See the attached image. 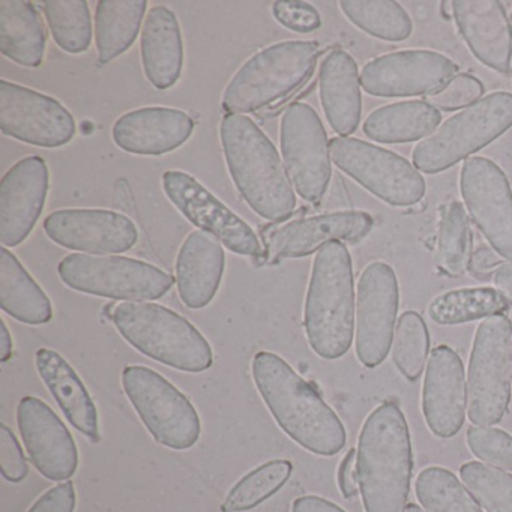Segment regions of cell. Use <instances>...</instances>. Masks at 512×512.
<instances>
[{
	"label": "cell",
	"mask_w": 512,
	"mask_h": 512,
	"mask_svg": "<svg viewBox=\"0 0 512 512\" xmlns=\"http://www.w3.org/2000/svg\"><path fill=\"white\" fill-rule=\"evenodd\" d=\"M254 385L284 434L311 454L332 457L346 445V428L319 392L277 353L257 352Z\"/></svg>",
	"instance_id": "6da1fadb"
},
{
	"label": "cell",
	"mask_w": 512,
	"mask_h": 512,
	"mask_svg": "<svg viewBox=\"0 0 512 512\" xmlns=\"http://www.w3.org/2000/svg\"><path fill=\"white\" fill-rule=\"evenodd\" d=\"M221 146L236 190L263 220L283 221L296 208L295 190L277 148L245 115L227 113L220 125Z\"/></svg>",
	"instance_id": "7a4b0ae2"
},
{
	"label": "cell",
	"mask_w": 512,
	"mask_h": 512,
	"mask_svg": "<svg viewBox=\"0 0 512 512\" xmlns=\"http://www.w3.org/2000/svg\"><path fill=\"white\" fill-rule=\"evenodd\" d=\"M356 452L365 512L406 511L413 470L412 442L397 404H380L368 415Z\"/></svg>",
	"instance_id": "3957f363"
},
{
	"label": "cell",
	"mask_w": 512,
	"mask_h": 512,
	"mask_svg": "<svg viewBox=\"0 0 512 512\" xmlns=\"http://www.w3.org/2000/svg\"><path fill=\"white\" fill-rule=\"evenodd\" d=\"M308 344L320 358L334 361L349 352L355 332L352 257L343 242L317 251L304 305Z\"/></svg>",
	"instance_id": "277c9868"
},
{
	"label": "cell",
	"mask_w": 512,
	"mask_h": 512,
	"mask_svg": "<svg viewBox=\"0 0 512 512\" xmlns=\"http://www.w3.org/2000/svg\"><path fill=\"white\" fill-rule=\"evenodd\" d=\"M112 322L137 352L184 373H203L214 364L211 344L176 311L154 302H122Z\"/></svg>",
	"instance_id": "5b68a950"
},
{
	"label": "cell",
	"mask_w": 512,
	"mask_h": 512,
	"mask_svg": "<svg viewBox=\"0 0 512 512\" xmlns=\"http://www.w3.org/2000/svg\"><path fill=\"white\" fill-rule=\"evenodd\" d=\"M316 41H283L251 56L224 89L223 109L233 115L257 112L302 85L319 59Z\"/></svg>",
	"instance_id": "8992f818"
},
{
	"label": "cell",
	"mask_w": 512,
	"mask_h": 512,
	"mask_svg": "<svg viewBox=\"0 0 512 512\" xmlns=\"http://www.w3.org/2000/svg\"><path fill=\"white\" fill-rule=\"evenodd\" d=\"M512 125V94L493 92L451 116L412 152V163L427 175L445 172L502 136Z\"/></svg>",
	"instance_id": "52a82bcc"
},
{
	"label": "cell",
	"mask_w": 512,
	"mask_h": 512,
	"mask_svg": "<svg viewBox=\"0 0 512 512\" xmlns=\"http://www.w3.org/2000/svg\"><path fill=\"white\" fill-rule=\"evenodd\" d=\"M470 422L491 427L505 416L511 398L512 323L503 314L479 323L467 371Z\"/></svg>",
	"instance_id": "ba28073f"
},
{
	"label": "cell",
	"mask_w": 512,
	"mask_h": 512,
	"mask_svg": "<svg viewBox=\"0 0 512 512\" xmlns=\"http://www.w3.org/2000/svg\"><path fill=\"white\" fill-rule=\"evenodd\" d=\"M122 388L155 442L173 451L199 442L202 422L196 407L166 377L145 365H127Z\"/></svg>",
	"instance_id": "9c48e42d"
},
{
	"label": "cell",
	"mask_w": 512,
	"mask_h": 512,
	"mask_svg": "<svg viewBox=\"0 0 512 512\" xmlns=\"http://www.w3.org/2000/svg\"><path fill=\"white\" fill-rule=\"evenodd\" d=\"M58 274L76 292L125 302L157 301L175 284L169 272L122 256L70 254L59 262Z\"/></svg>",
	"instance_id": "30bf717a"
},
{
	"label": "cell",
	"mask_w": 512,
	"mask_h": 512,
	"mask_svg": "<svg viewBox=\"0 0 512 512\" xmlns=\"http://www.w3.org/2000/svg\"><path fill=\"white\" fill-rule=\"evenodd\" d=\"M335 166L386 205L406 208L425 194L424 178L406 158L352 137L329 140Z\"/></svg>",
	"instance_id": "8fae6325"
},
{
	"label": "cell",
	"mask_w": 512,
	"mask_h": 512,
	"mask_svg": "<svg viewBox=\"0 0 512 512\" xmlns=\"http://www.w3.org/2000/svg\"><path fill=\"white\" fill-rule=\"evenodd\" d=\"M283 164L296 193L319 203L331 181V152L322 121L313 107L295 103L284 110L280 124Z\"/></svg>",
	"instance_id": "7c38bea8"
},
{
	"label": "cell",
	"mask_w": 512,
	"mask_h": 512,
	"mask_svg": "<svg viewBox=\"0 0 512 512\" xmlns=\"http://www.w3.org/2000/svg\"><path fill=\"white\" fill-rule=\"evenodd\" d=\"M163 190L191 224L214 236L232 253L251 259L263 256L262 244L247 221L227 208L190 173L181 170L164 173Z\"/></svg>",
	"instance_id": "4fadbf2b"
},
{
	"label": "cell",
	"mask_w": 512,
	"mask_h": 512,
	"mask_svg": "<svg viewBox=\"0 0 512 512\" xmlns=\"http://www.w3.org/2000/svg\"><path fill=\"white\" fill-rule=\"evenodd\" d=\"M398 281L385 262L365 266L356 295V356L364 367L374 368L388 356L397 322Z\"/></svg>",
	"instance_id": "5bb4252c"
},
{
	"label": "cell",
	"mask_w": 512,
	"mask_h": 512,
	"mask_svg": "<svg viewBox=\"0 0 512 512\" xmlns=\"http://www.w3.org/2000/svg\"><path fill=\"white\" fill-rule=\"evenodd\" d=\"M0 130L19 142L56 149L74 139L77 125L55 98L0 80Z\"/></svg>",
	"instance_id": "9a60e30c"
},
{
	"label": "cell",
	"mask_w": 512,
	"mask_h": 512,
	"mask_svg": "<svg viewBox=\"0 0 512 512\" xmlns=\"http://www.w3.org/2000/svg\"><path fill=\"white\" fill-rule=\"evenodd\" d=\"M460 193L491 248L512 262V190L502 169L488 158H467L461 167Z\"/></svg>",
	"instance_id": "2e32d148"
},
{
	"label": "cell",
	"mask_w": 512,
	"mask_h": 512,
	"mask_svg": "<svg viewBox=\"0 0 512 512\" xmlns=\"http://www.w3.org/2000/svg\"><path fill=\"white\" fill-rule=\"evenodd\" d=\"M457 70V64L442 53L401 50L365 64L361 71V86L373 97H428L445 88Z\"/></svg>",
	"instance_id": "e0dca14e"
},
{
	"label": "cell",
	"mask_w": 512,
	"mask_h": 512,
	"mask_svg": "<svg viewBox=\"0 0 512 512\" xmlns=\"http://www.w3.org/2000/svg\"><path fill=\"white\" fill-rule=\"evenodd\" d=\"M43 226L59 247L91 256L127 253L139 241L133 220L109 209H61L52 212Z\"/></svg>",
	"instance_id": "ac0fdd59"
},
{
	"label": "cell",
	"mask_w": 512,
	"mask_h": 512,
	"mask_svg": "<svg viewBox=\"0 0 512 512\" xmlns=\"http://www.w3.org/2000/svg\"><path fill=\"white\" fill-rule=\"evenodd\" d=\"M17 425L29 460L49 481H68L79 467V449L67 425L38 397L26 395L17 404Z\"/></svg>",
	"instance_id": "d6986e66"
},
{
	"label": "cell",
	"mask_w": 512,
	"mask_h": 512,
	"mask_svg": "<svg viewBox=\"0 0 512 512\" xmlns=\"http://www.w3.org/2000/svg\"><path fill=\"white\" fill-rule=\"evenodd\" d=\"M50 173L40 157L17 161L0 181V244L14 248L26 241L46 205Z\"/></svg>",
	"instance_id": "ffe728a7"
},
{
	"label": "cell",
	"mask_w": 512,
	"mask_h": 512,
	"mask_svg": "<svg viewBox=\"0 0 512 512\" xmlns=\"http://www.w3.org/2000/svg\"><path fill=\"white\" fill-rule=\"evenodd\" d=\"M467 412V380L454 349L439 346L431 352L422 386V413L434 436L454 437Z\"/></svg>",
	"instance_id": "44dd1931"
},
{
	"label": "cell",
	"mask_w": 512,
	"mask_h": 512,
	"mask_svg": "<svg viewBox=\"0 0 512 512\" xmlns=\"http://www.w3.org/2000/svg\"><path fill=\"white\" fill-rule=\"evenodd\" d=\"M373 224V217L364 211L331 212L290 221L268 236V253L272 259H301L331 242L362 241Z\"/></svg>",
	"instance_id": "7402d4cb"
},
{
	"label": "cell",
	"mask_w": 512,
	"mask_h": 512,
	"mask_svg": "<svg viewBox=\"0 0 512 512\" xmlns=\"http://www.w3.org/2000/svg\"><path fill=\"white\" fill-rule=\"evenodd\" d=\"M194 133V121L184 110L143 107L122 115L113 125L119 149L142 157H161L181 148Z\"/></svg>",
	"instance_id": "603a6c76"
},
{
	"label": "cell",
	"mask_w": 512,
	"mask_h": 512,
	"mask_svg": "<svg viewBox=\"0 0 512 512\" xmlns=\"http://www.w3.org/2000/svg\"><path fill=\"white\" fill-rule=\"evenodd\" d=\"M452 16L472 55L491 70L508 73L512 31L503 5L497 0H455Z\"/></svg>",
	"instance_id": "cb8c5ba5"
},
{
	"label": "cell",
	"mask_w": 512,
	"mask_h": 512,
	"mask_svg": "<svg viewBox=\"0 0 512 512\" xmlns=\"http://www.w3.org/2000/svg\"><path fill=\"white\" fill-rule=\"evenodd\" d=\"M226 268L223 244L209 233L194 230L176 257V284L185 307L202 310L220 290Z\"/></svg>",
	"instance_id": "d4e9b609"
},
{
	"label": "cell",
	"mask_w": 512,
	"mask_h": 512,
	"mask_svg": "<svg viewBox=\"0 0 512 512\" xmlns=\"http://www.w3.org/2000/svg\"><path fill=\"white\" fill-rule=\"evenodd\" d=\"M35 367L67 421L91 442H100L97 404L73 365L56 350L41 347L35 355Z\"/></svg>",
	"instance_id": "484cf974"
},
{
	"label": "cell",
	"mask_w": 512,
	"mask_h": 512,
	"mask_svg": "<svg viewBox=\"0 0 512 512\" xmlns=\"http://www.w3.org/2000/svg\"><path fill=\"white\" fill-rule=\"evenodd\" d=\"M319 95L326 121L340 137L355 133L361 121V77L349 53L332 50L319 71Z\"/></svg>",
	"instance_id": "4316f807"
},
{
	"label": "cell",
	"mask_w": 512,
	"mask_h": 512,
	"mask_svg": "<svg viewBox=\"0 0 512 512\" xmlns=\"http://www.w3.org/2000/svg\"><path fill=\"white\" fill-rule=\"evenodd\" d=\"M143 73L160 91L173 88L184 70V40L176 14L164 5L149 11L140 37Z\"/></svg>",
	"instance_id": "83f0119b"
},
{
	"label": "cell",
	"mask_w": 512,
	"mask_h": 512,
	"mask_svg": "<svg viewBox=\"0 0 512 512\" xmlns=\"http://www.w3.org/2000/svg\"><path fill=\"white\" fill-rule=\"evenodd\" d=\"M47 34L28 0H0V52L22 67L38 68L46 56Z\"/></svg>",
	"instance_id": "f1b7e54d"
},
{
	"label": "cell",
	"mask_w": 512,
	"mask_h": 512,
	"mask_svg": "<svg viewBox=\"0 0 512 512\" xmlns=\"http://www.w3.org/2000/svg\"><path fill=\"white\" fill-rule=\"evenodd\" d=\"M0 307L25 325H46L53 319L49 296L7 247L0 250Z\"/></svg>",
	"instance_id": "f546056e"
},
{
	"label": "cell",
	"mask_w": 512,
	"mask_h": 512,
	"mask_svg": "<svg viewBox=\"0 0 512 512\" xmlns=\"http://www.w3.org/2000/svg\"><path fill=\"white\" fill-rule=\"evenodd\" d=\"M442 116L427 101H401L380 107L367 116L364 134L379 143H409L430 136Z\"/></svg>",
	"instance_id": "4dcf8cb0"
},
{
	"label": "cell",
	"mask_w": 512,
	"mask_h": 512,
	"mask_svg": "<svg viewBox=\"0 0 512 512\" xmlns=\"http://www.w3.org/2000/svg\"><path fill=\"white\" fill-rule=\"evenodd\" d=\"M146 0H100L95 11L98 61L109 64L131 49L145 19Z\"/></svg>",
	"instance_id": "1f68e13d"
},
{
	"label": "cell",
	"mask_w": 512,
	"mask_h": 512,
	"mask_svg": "<svg viewBox=\"0 0 512 512\" xmlns=\"http://www.w3.org/2000/svg\"><path fill=\"white\" fill-rule=\"evenodd\" d=\"M508 302L490 287L458 289L436 296L428 305V316L437 325H460L505 313Z\"/></svg>",
	"instance_id": "d6a6232c"
},
{
	"label": "cell",
	"mask_w": 512,
	"mask_h": 512,
	"mask_svg": "<svg viewBox=\"0 0 512 512\" xmlns=\"http://www.w3.org/2000/svg\"><path fill=\"white\" fill-rule=\"evenodd\" d=\"M340 8L356 28L371 37L383 41H404L412 35L409 14L394 0H343Z\"/></svg>",
	"instance_id": "836d02e7"
},
{
	"label": "cell",
	"mask_w": 512,
	"mask_h": 512,
	"mask_svg": "<svg viewBox=\"0 0 512 512\" xmlns=\"http://www.w3.org/2000/svg\"><path fill=\"white\" fill-rule=\"evenodd\" d=\"M416 497L427 512H484L466 485L445 467L431 466L419 473Z\"/></svg>",
	"instance_id": "e575fe53"
},
{
	"label": "cell",
	"mask_w": 512,
	"mask_h": 512,
	"mask_svg": "<svg viewBox=\"0 0 512 512\" xmlns=\"http://www.w3.org/2000/svg\"><path fill=\"white\" fill-rule=\"evenodd\" d=\"M293 464L289 460H271L242 476L221 503V512H245L274 496L289 481Z\"/></svg>",
	"instance_id": "d590c367"
},
{
	"label": "cell",
	"mask_w": 512,
	"mask_h": 512,
	"mask_svg": "<svg viewBox=\"0 0 512 512\" xmlns=\"http://www.w3.org/2000/svg\"><path fill=\"white\" fill-rule=\"evenodd\" d=\"M44 16L53 40L64 52L82 55L92 44V19L85 0L43 2Z\"/></svg>",
	"instance_id": "8d00e7d4"
},
{
	"label": "cell",
	"mask_w": 512,
	"mask_h": 512,
	"mask_svg": "<svg viewBox=\"0 0 512 512\" xmlns=\"http://www.w3.org/2000/svg\"><path fill=\"white\" fill-rule=\"evenodd\" d=\"M469 218L460 202H449L443 208L437 235V268L448 277H461L469 268Z\"/></svg>",
	"instance_id": "74e56055"
},
{
	"label": "cell",
	"mask_w": 512,
	"mask_h": 512,
	"mask_svg": "<svg viewBox=\"0 0 512 512\" xmlns=\"http://www.w3.org/2000/svg\"><path fill=\"white\" fill-rule=\"evenodd\" d=\"M430 337L424 319L415 311H407L398 319L392 340V359L406 379L416 380L427 364Z\"/></svg>",
	"instance_id": "f35d334b"
},
{
	"label": "cell",
	"mask_w": 512,
	"mask_h": 512,
	"mask_svg": "<svg viewBox=\"0 0 512 512\" xmlns=\"http://www.w3.org/2000/svg\"><path fill=\"white\" fill-rule=\"evenodd\" d=\"M461 481L487 512H512V473L478 461L463 464Z\"/></svg>",
	"instance_id": "ab89813d"
},
{
	"label": "cell",
	"mask_w": 512,
	"mask_h": 512,
	"mask_svg": "<svg viewBox=\"0 0 512 512\" xmlns=\"http://www.w3.org/2000/svg\"><path fill=\"white\" fill-rule=\"evenodd\" d=\"M467 445L482 463L512 472V437L505 431L475 425L467 430Z\"/></svg>",
	"instance_id": "60d3db41"
},
{
	"label": "cell",
	"mask_w": 512,
	"mask_h": 512,
	"mask_svg": "<svg viewBox=\"0 0 512 512\" xmlns=\"http://www.w3.org/2000/svg\"><path fill=\"white\" fill-rule=\"evenodd\" d=\"M482 94H484V86L476 77L460 74L436 94L428 95L425 101L434 109L452 112V110L472 106L476 101L481 100Z\"/></svg>",
	"instance_id": "b9f144b4"
},
{
	"label": "cell",
	"mask_w": 512,
	"mask_h": 512,
	"mask_svg": "<svg viewBox=\"0 0 512 512\" xmlns=\"http://www.w3.org/2000/svg\"><path fill=\"white\" fill-rule=\"evenodd\" d=\"M272 16L284 28L298 34H310L322 26L319 11L299 0H278L272 4Z\"/></svg>",
	"instance_id": "7bdbcfd3"
},
{
	"label": "cell",
	"mask_w": 512,
	"mask_h": 512,
	"mask_svg": "<svg viewBox=\"0 0 512 512\" xmlns=\"http://www.w3.org/2000/svg\"><path fill=\"white\" fill-rule=\"evenodd\" d=\"M0 473L5 481L19 484L28 476L29 464L22 446L7 424H0Z\"/></svg>",
	"instance_id": "ee69618b"
},
{
	"label": "cell",
	"mask_w": 512,
	"mask_h": 512,
	"mask_svg": "<svg viewBox=\"0 0 512 512\" xmlns=\"http://www.w3.org/2000/svg\"><path fill=\"white\" fill-rule=\"evenodd\" d=\"M77 494L73 482L65 481L41 494L28 512H74Z\"/></svg>",
	"instance_id": "f6af8a7d"
},
{
	"label": "cell",
	"mask_w": 512,
	"mask_h": 512,
	"mask_svg": "<svg viewBox=\"0 0 512 512\" xmlns=\"http://www.w3.org/2000/svg\"><path fill=\"white\" fill-rule=\"evenodd\" d=\"M338 487H340L341 494L346 499H352L358 494L359 479H358V452L356 449H350L343 460H341L340 467H338Z\"/></svg>",
	"instance_id": "bcb514c9"
},
{
	"label": "cell",
	"mask_w": 512,
	"mask_h": 512,
	"mask_svg": "<svg viewBox=\"0 0 512 512\" xmlns=\"http://www.w3.org/2000/svg\"><path fill=\"white\" fill-rule=\"evenodd\" d=\"M500 265H502V263H500L499 254L491 250V248H478V250L470 256V271H472V274L475 275L476 278H481V280L490 277L491 272H493L494 275V272H496V269L499 268Z\"/></svg>",
	"instance_id": "7dc6e473"
},
{
	"label": "cell",
	"mask_w": 512,
	"mask_h": 512,
	"mask_svg": "<svg viewBox=\"0 0 512 512\" xmlns=\"http://www.w3.org/2000/svg\"><path fill=\"white\" fill-rule=\"evenodd\" d=\"M292 512H346L337 503L331 502V500L325 499V497L313 496V494H307V496L298 497L293 500Z\"/></svg>",
	"instance_id": "c3c4849f"
},
{
	"label": "cell",
	"mask_w": 512,
	"mask_h": 512,
	"mask_svg": "<svg viewBox=\"0 0 512 512\" xmlns=\"http://www.w3.org/2000/svg\"><path fill=\"white\" fill-rule=\"evenodd\" d=\"M493 281L497 292L512 305V262L502 263L494 272Z\"/></svg>",
	"instance_id": "681fc988"
},
{
	"label": "cell",
	"mask_w": 512,
	"mask_h": 512,
	"mask_svg": "<svg viewBox=\"0 0 512 512\" xmlns=\"http://www.w3.org/2000/svg\"><path fill=\"white\" fill-rule=\"evenodd\" d=\"M13 356V337L7 323L2 319L0 322V362H8Z\"/></svg>",
	"instance_id": "f907efd6"
},
{
	"label": "cell",
	"mask_w": 512,
	"mask_h": 512,
	"mask_svg": "<svg viewBox=\"0 0 512 512\" xmlns=\"http://www.w3.org/2000/svg\"><path fill=\"white\" fill-rule=\"evenodd\" d=\"M404 512H427L418 505H407L406 511Z\"/></svg>",
	"instance_id": "816d5d0a"
},
{
	"label": "cell",
	"mask_w": 512,
	"mask_h": 512,
	"mask_svg": "<svg viewBox=\"0 0 512 512\" xmlns=\"http://www.w3.org/2000/svg\"><path fill=\"white\" fill-rule=\"evenodd\" d=\"M511 19H512V13H511Z\"/></svg>",
	"instance_id": "f5cc1de1"
}]
</instances>
